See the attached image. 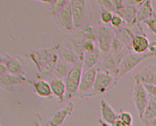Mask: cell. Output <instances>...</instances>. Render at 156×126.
<instances>
[{
    "mask_svg": "<svg viewBox=\"0 0 156 126\" xmlns=\"http://www.w3.org/2000/svg\"><path fill=\"white\" fill-rule=\"evenodd\" d=\"M98 122H99V124L100 125V126H114L113 125H111V124H107L106 122H105L102 119H99V120H98Z\"/></svg>",
    "mask_w": 156,
    "mask_h": 126,
    "instance_id": "cell-38",
    "label": "cell"
},
{
    "mask_svg": "<svg viewBox=\"0 0 156 126\" xmlns=\"http://www.w3.org/2000/svg\"><path fill=\"white\" fill-rule=\"evenodd\" d=\"M101 112L102 120L107 124L114 125L115 122L119 119V114L104 100H101Z\"/></svg>",
    "mask_w": 156,
    "mask_h": 126,
    "instance_id": "cell-22",
    "label": "cell"
},
{
    "mask_svg": "<svg viewBox=\"0 0 156 126\" xmlns=\"http://www.w3.org/2000/svg\"><path fill=\"white\" fill-rule=\"evenodd\" d=\"M7 73H8V68H7L5 65L2 63H0V75L3 76V75H5Z\"/></svg>",
    "mask_w": 156,
    "mask_h": 126,
    "instance_id": "cell-35",
    "label": "cell"
},
{
    "mask_svg": "<svg viewBox=\"0 0 156 126\" xmlns=\"http://www.w3.org/2000/svg\"><path fill=\"white\" fill-rule=\"evenodd\" d=\"M155 117H156V98L150 95V100L141 120L144 124Z\"/></svg>",
    "mask_w": 156,
    "mask_h": 126,
    "instance_id": "cell-26",
    "label": "cell"
},
{
    "mask_svg": "<svg viewBox=\"0 0 156 126\" xmlns=\"http://www.w3.org/2000/svg\"><path fill=\"white\" fill-rule=\"evenodd\" d=\"M135 36L131 28L126 23L119 28L115 29V36L109 53H116L131 46V42Z\"/></svg>",
    "mask_w": 156,
    "mask_h": 126,
    "instance_id": "cell-5",
    "label": "cell"
},
{
    "mask_svg": "<svg viewBox=\"0 0 156 126\" xmlns=\"http://www.w3.org/2000/svg\"><path fill=\"white\" fill-rule=\"evenodd\" d=\"M97 72V67L96 66L83 74L79 89L76 94L79 98H85L86 95L93 90Z\"/></svg>",
    "mask_w": 156,
    "mask_h": 126,
    "instance_id": "cell-13",
    "label": "cell"
},
{
    "mask_svg": "<svg viewBox=\"0 0 156 126\" xmlns=\"http://www.w3.org/2000/svg\"><path fill=\"white\" fill-rule=\"evenodd\" d=\"M65 2L64 0H52V3L50 4V14L52 17H55Z\"/></svg>",
    "mask_w": 156,
    "mask_h": 126,
    "instance_id": "cell-28",
    "label": "cell"
},
{
    "mask_svg": "<svg viewBox=\"0 0 156 126\" xmlns=\"http://www.w3.org/2000/svg\"><path fill=\"white\" fill-rule=\"evenodd\" d=\"M73 66L65 62L60 55L56 64V69L53 73V79H60L64 80L66 79Z\"/></svg>",
    "mask_w": 156,
    "mask_h": 126,
    "instance_id": "cell-23",
    "label": "cell"
},
{
    "mask_svg": "<svg viewBox=\"0 0 156 126\" xmlns=\"http://www.w3.org/2000/svg\"><path fill=\"white\" fill-rule=\"evenodd\" d=\"M26 80V73L16 76V75L7 73L5 75L1 76V78H0L1 88L8 92H12L15 90V86L22 84Z\"/></svg>",
    "mask_w": 156,
    "mask_h": 126,
    "instance_id": "cell-15",
    "label": "cell"
},
{
    "mask_svg": "<svg viewBox=\"0 0 156 126\" xmlns=\"http://www.w3.org/2000/svg\"><path fill=\"white\" fill-rule=\"evenodd\" d=\"M135 82L156 86V66L149 65L134 76Z\"/></svg>",
    "mask_w": 156,
    "mask_h": 126,
    "instance_id": "cell-14",
    "label": "cell"
},
{
    "mask_svg": "<svg viewBox=\"0 0 156 126\" xmlns=\"http://www.w3.org/2000/svg\"><path fill=\"white\" fill-rule=\"evenodd\" d=\"M125 23V22L123 19H122L120 15L117 14H114V16L113 19H112V21L111 22V26L114 28L115 29L119 28L123 26Z\"/></svg>",
    "mask_w": 156,
    "mask_h": 126,
    "instance_id": "cell-31",
    "label": "cell"
},
{
    "mask_svg": "<svg viewBox=\"0 0 156 126\" xmlns=\"http://www.w3.org/2000/svg\"><path fill=\"white\" fill-rule=\"evenodd\" d=\"M74 110V104L72 101H69L65 107L60 109L53 115V116L47 121L46 126H61L68 116L73 113Z\"/></svg>",
    "mask_w": 156,
    "mask_h": 126,
    "instance_id": "cell-17",
    "label": "cell"
},
{
    "mask_svg": "<svg viewBox=\"0 0 156 126\" xmlns=\"http://www.w3.org/2000/svg\"><path fill=\"white\" fill-rule=\"evenodd\" d=\"M119 119L123 121L127 126H133V118L129 112L122 111L119 114Z\"/></svg>",
    "mask_w": 156,
    "mask_h": 126,
    "instance_id": "cell-29",
    "label": "cell"
},
{
    "mask_svg": "<svg viewBox=\"0 0 156 126\" xmlns=\"http://www.w3.org/2000/svg\"><path fill=\"white\" fill-rule=\"evenodd\" d=\"M133 52L131 46L116 53H109L97 66L98 71H106L114 76L125 56Z\"/></svg>",
    "mask_w": 156,
    "mask_h": 126,
    "instance_id": "cell-4",
    "label": "cell"
},
{
    "mask_svg": "<svg viewBox=\"0 0 156 126\" xmlns=\"http://www.w3.org/2000/svg\"><path fill=\"white\" fill-rule=\"evenodd\" d=\"M144 125L145 126H156V117L153 119V120L145 122Z\"/></svg>",
    "mask_w": 156,
    "mask_h": 126,
    "instance_id": "cell-36",
    "label": "cell"
},
{
    "mask_svg": "<svg viewBox=\"0 0 156 126\" xmlns=\"http://www.w3.org/2000/svg\"><path fill=\"white\" fill-rule=\"evenodd\" d=\"M74 28L83 29L90 26L93 17V11L89 1L72 0Z\"/></svg>",
    "mask_w": 156,
    "mask_h": 126,
    "instance_id": "cell-2",
    "label": "cell"
},
{
    "mask_svg": "<svg viewBox=\"0 0 156 126\" xmlns=\"http://www.w3.org/2000/svg\"><path fill=\"white\" fill-rule=\"evenodd\" d=\"M150 47H156V41H155V42H151V43H150Z\"/></svg>",
    "mask_w": 156,
    "mask_h": 126,
    "instance_id": "cell-39",
    "label": "cell"
},
{
    "mask_svg": "<svg viewBox=\"0 0 156 126\" xmlns=\"http://www.w3.org/2000/svg\"><path fill=\"white\" fill-rule=\"evenodd\" d=\"M113 16L114 15L113 13L108 11H105V10H101V22H102L103 24L108 25L109 23H111Z\"/></svg>",
    "mask_w": 156,
    "mask_h": 126,
    "instance_id": "cell-30",
    "label": "cell"
},
{
    "mask_svg": "<svg viewBox=\"0 0 156 126\" xmlns=\"http://www.w3.org/2000/svg\"><path fill=\"white\" fill-rule=\"evenodd\" d=\"M154 57H156V50H149L147 52L141 54L134 53L133 52L128 53L122 60L117 71L113 76L115 86H116L122 77H123L125 75L129 73L139 64L145 60Z\"/></svg>",
    "mask_w": 156,
    "mask_h": 126,
    "instance_id": "cell-1",
    "label": "cell"
},
{
    "mask_svg": "<svg viewBox=\"0 0 156 126\" xmlns=\"http://www.w3.org/2000/svg\"><path fill=\"white\" fill-rule=\"evenodd\" d=\"M29 83L32 84L35 94L39 97L48 99L52 98V92L50 84L46 80H38L34 78L28 81Z\"/></svg>",
    "mask_w": 156,
    "mask_h": 126,
    "instance_id": "cell-18",
    "label": "cell"
},
{
    "mask_svg": "<svg viewBox=\"0 0 156 126\" xmlns=\"http://www.w3.org/2000/svg\"><path fill=\"white\" fill-rule=\"evenodd\" d=\"M52 94L56 97L59 103L64 102L66 95V84L64 80L60 79H52L50 82Z\"/></svg>",
    "mask_w": 156,
    "mask_h": 126,
    "instance_id": "cell-24",
    "label": "cell"
},
{
    "mask_svg": "<svg viewBox=\"0 0 156 126\" xmlns=\"http://www.w3.org/2000/svg\"><path fill=\"white\" fill-rule=\"evenodd\" d=\"M83 74V60H80L73 66L65 79L66 95L64 102H69L70 99L76 95Z\"/></svg>",
    "mask_w": 156,
    "mask_h": 126,
    "instance_id": "cell-3",
    "label": "cell"
},
{
    "mask_svg": "<svg viewBox=\"0 0 156 126\" xmlns=\"http://www.w3.org/2000/svg\"><path fill=\"white\" fill-rule=\"evenodd\" d=\"M42 117L41 115L39 113H36L35 115V120L33 123L28 126H42Z\"/></svg>",
    "mask_w": 156,
    "mask_h": 126,
    "instance_id": "cell-34",
    "label": "cell"
},
{
    "mask_svg": "<svg viewBox=\"0 0 156 126\" xmlns=\"http://www.w3.org/2000/svg\"><path fill=\"white\" fill-rule=\"evenodd\" d=\"M144 2V1H137V0L124 1L125 7L117 13V15L121 17L125 23L129 28L131 26L132 23L136 17L138 10Z\"/></svg>",
    "mask_w": 156,
    "mask_h": 126,
    "instance_id": "cell-11",
    "label": "cell"
},
{
    "mask_svg": "<svg viewBox=\"0 0 156 126\" xmlns=\"http://www.w3.org/2000/svg\"><path fill=\"white\" fill-rule=\"evenodd\" d=\"M115 36V29L111 25L101 23L98 26L97 47L103 53H109Z\"/></svg>",
    "mask_w": 156,
    "mask_h": 126,
    "instance_id": "cell-7",
    "label": "cell"
},
{
    "mask_svg": "<svg viewBox=\"0 0 156 126\" xmlns=\"http://www.w3.org/2000/svg\"><path fill=\"white\" fill-rule=\"evenodd\" d=\"M113 125L114 126H127L123 121H121V120H119V119H118V120L115 122Z\"/></svg>",
    "mask_w": 156,
    "mask_h": 126,
    "instance_id": "cell-37",
    "label": "cell"
},
{
    "mask_svg": "<svg viewBox=\"0 0 156 126\" xmlns=\"http://www.w3.org/2000/svg\"><path fill=\"white\" fill-rule=\"evenodd\" d=\"M155 16L156 13L153 8V6H152V2L150 0L144 1L140 8L139 9L136 17L134 19L130 28H132L137 24H140L141 22H145Z\"/></svg>",
    "mask_w": 156,
    "mask_h": 126,
    "instance_id": "cell-16",
    "label": "cell"
},
{
    "mask_svg": "<svg viewBox=\"0 0 156 126\" xmlns=\"http://www.w3.org/2000/svg\"><path fill=\"white\" fill-rule=\"evenodd\" d=\"M150 43L146 34H141L134 37L131 42V49L136 53H145L150 50Z\"/></svg>",
    "mask_w": 156,
    "mask_h": 126,
    "instance_id": "cell-20",
    "label": "cell"
},
{
    "mask_svg": "<svg viewBox=\"0 0 156 126\" xmlns=\"http://www.w3.org/2000/svg\"><path fill=\"white\" fill-rule=\"evenodd\" d=\"M59 55L62 57V58L72 66L76 64L79 60H80V57L77 53L74 51L72 47L69 45H65L63 49L60 51Z\"/></svg>",
    "mask_w": 156,
    "mask_h": 126,
    "instance_id": "cell-25",
    "label": "cell"
},
{
    "mask_svg": "<svg viewBox=\"0 0 156 126\" xmlns=\"http://www.w3.org/2000/svg\"><path fill=\"white\" fill-rule=\"evenodd\" d=\"M101 52L98 47L93 52H85L84 53L83 58V73L87 72L98 65V62L100 57Z\"/></svg>",
    "mask_w": 156,
    "mask_h": 126,
    "instance_id": "cell-21",
    "label": "cell"
},
{
    "mask_svg": "<svg viewBox=\"0 0 156 126\" xmlns=\"http://www.w3.org/2000/svg\"><path fill=\"white\" fill-rule=\"evenodd\" d=\"M114 87V77L110 73L98 71L93 90L86 95L85 98L103 94Z\"/></svg>",
    "mask_w": 156,
    "mask_h": 126,
    "instance_id": "cell-8",
    "label": "cell"
},
{
    "mask_svg": "<svg viewBox=\"0 0 156 126\" xmlns=\"http://www.w3.org/2000/svg\"><path fill=\"white\" fill-rule=\"evenodd\" d=\"M57 24L65 31H72L74 28L71 1L66 0L58 13L54 17Z\"/></svg>",
    "mask_w": 156,
    "mask_h": 126,
    "instance_id": "cell-10",
    "label": "cell"
},
{
    "mask_svg": "<svg viewBox=\"0 0 156 126\" xmlns=\"http://www.w3.org/2000/svg\"><path fill=\"white\" fill-rule=\"evenodd\" d=\"M133 99L138 116L141 119L150 100V95L147 93L144 84L135 82Z\"/></svg>",
    "mask_w": 156,
    "mask_h": 126,
    "instance_id": "cell-9",
    "label": "cell"
},
{
    "mask_svg": "<svg viewBox=\"0 0 156 126\" xmlns=\"http://www.w3.org/2000/svg\"><path fill=\"white\" fill-rule=\"evenodd\" d=\"M144 86L149 95L156 98V86H151V85H144Z\"/></svg>",
    "mask_w": 156,
    "mask_h": 126,
    "instance_id": "cell-33",
    "label": "cell"
},
{
    "mask_svg": "<svg viewBox=\"0 0 156 126\" xmlns=\"http://www.w3.org/2000/svg\"><path fill=\"white\" fill-rule=\"evenodd\" d=\"M97 2L99 4L101 10L114 13L115 14L116 13V9H115L113 0H100Z\"/></svg>",
    "mask_w": 156,
    "mask_h": 126,
    "instance_id": "cell-27",
    "label": "cell"
},
{
    "mask_svg": "<svg viewBox=\"0 0 156 126\" xmlns=\"http://www.w3.org/2000/svg\"><path fill=\"white\" fill-rule=\"evenodd\" d=\"M1 63L5 64L8 68V73L12 75H22L26 72L23 70V60L19 56L12 57L8 53H3L0 57Z\"/></svg>",
    "mask_w": 156,
    "mask_h": 126,
    "instance_id": "cell-12",
    "label": "cell"
},
{
    "mask_svg": "<svg viewBox=\"0 0 156 126\" xmlns=\"http://www.w3.org/2000/svg\"><path fill=\"white\" fill-rule=\"evenodd\" d=\"M58 55L52 57L49 62H47L44 66L38 70L35 73V80H46L50 77H52L54 70L56 69L58 60Z\"/></svg>",
    "mask_w": 156,
    "mask_h": 126,
    "instance_id": "cell-19",
    "label": "cell"
},
{
    "mask_svg": "<svg viewBox=\"0 0 156 126\" xmlns=\"http://www.w3.org/2000/svg\"><path fill=\"white\" fill-rule=\"evenodd\" d=\"M144 23L147 26L148 29H150V31L152 33L156 35V16L153 18L147 20Z\"/></svg>",
    "mask_w": 156,
    "mask_h": 126,
    "instance_id": "cell-32",
    "label": "cell"
},
{
    "mask_svg": "<svg viewBox=\"0 0 156 126\" xmlns=\"http://www.w3.org/2000/svg\"><path fill=\"white\" fill-rule=\"evenodd\" d=\"M60 47V44L58 43L48 48L32 50L30 51L28 56L34 63L37 70H39L52 57L58 55Z\"/></svg>",
    "mask_w": 156,
    "mask_h": 126,
    "instance_id": "cell-6",
    "label": "cell"
}]
</instances>
